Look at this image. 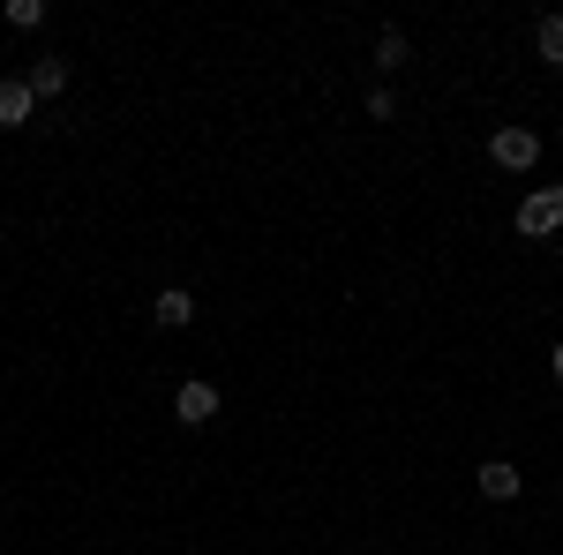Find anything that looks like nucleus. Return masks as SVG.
<instances>
[{
  "instance_id": "f257e3e1",
  "label": "nucleus",
  "mask_w": 563,
  "mask_h": 555,
  "mask_svg": "<svg viewBox=\"0 0 563 555\" xmlns=\"http://www.w3.org/2000/svg\"><path fill=\"white\" fill-rule=\"evenodd\" d=\"M488 158H496L504 173H533L541 166V135L526 129V121H504V129L488 135Z\"/></svg>"
},
{
  "instance_id": "f03ea898",
  "label": "nucleus",
  "mask_w": 563,
  "mask_h": 555,
  "mask_svg": "<svg viewBox=\"0 0 563 555\" xmlns=\"http://www.w3.org/2000/svg\"><path fill=\"white\" fill-rule=\"evenodd\" d=\"M519 233L526 241H549V233H563V188H533L519 203Z\"/></svg>"
},
{
  "instance_id": "7ed1b4c3",
  "label": "nucleus",
  "mask_w": 563,
  "mask_h": 555,
  "mask_svg": "<svg viewBox=\"0 0 563 555\" xmlns=\"http://www.w3.org/2000/svg\"><path fill=\"white\" fill-rule=\"evenodd\" d=\"M174 421H180V428L218 421V384H203V376H196V384H180V390H174Z\"/></svg>"
},
{
  "instance_id": "20e7f679",
  "label": "nucleus",
  "mask_w": 563,
  "mask_h": 555,
  "mask_svg": "<svg viewBox=\"0 0 563 555\" xmlns=\"http://www.w3.org/2000/svg\"><path fill=\"white\" fill-rule=\"evenodd\" d=\"M38 113V90L23 84V76H0V129H23Z\"/></svg>"
},
{
  "instance_id": "39448f33",
  "label": "nucleus",
  "mask_w": 563,
  "mask_h": 555,
  "mask_svg": "<svg viewBox=\"0 0 563 555\" xmlns=\"http://www.w3.org/2000/svg\"><path fill=\"white\" fill-rule=\"evenodd\" d=\"M474 488L488 496V503H511V496H519L526 480H519V466H511V458H488V466L474 473Z\"/></svg>"
},
{
  "instance_id": "423d86ee",
  "label": "nucleus",
  "mask_w": 563,
  "mask_h": 555,
  "mask_svg": "<svg viewBox=\"0 0 563 555\" xmlns=\"http://www.w3.org/2000/svg\"><path fill=\"white\" fill-rule=\"evenodd\" d=\"M151 315H158V331H188L196 323V293L188 286H166V293L151 300Z\"/></svg>"
},
{
  "instance_id": "0eeeda50",
  "label": "nucleus",
  "mask_w": 563,
  "mask_h": 555,
  "mask_svg": "<svg viewBox=\"0 0 563 555\" xmlns=\"http://www.w3.org/2000/svg\"><path fill=\"white\" fill-rule=\"evenodd\" d=\"M23 84L38 90V98H60V90H68V60H60V53H45V60H31V76H23Z\"/></svg>"
},
{
  "instance_id": "6e6552de",
  "label": "nucleus",
  "mask_w": 563,
  "mask_h": 555,
  "mask_svg": "<svg viewBox=\"0 0 563 555\" xmlns=\"http://www.w3.org/2000/svg\"><path fill=\"white\" fill-rule=\"evenodd\" d=\"M376 68H406V31H398V23H384V31H376Z\"/></svg>"
},
{
  "instance_id": "1a4fd4ad",
  "label": "nucleus",
  "mask_w": 563,
  "mask_h": 555,
  "mask_svg": "<svg viewBox=\"0 0 563 555\" xmlns=\"http://www.w3.org/2000/svg\"><path fill=\"white\" fill-rule=\"evenodd\" d=\"M533 45H541L549 68H563V15H541V23H533Z\"/></svg>"
},
{
  "instance_id": "9d476101",
  "label": "nucleus",
  "mask_w": 563,
  "mask_h": 555,
  "mask_svg": "<svg viewBox=\"0 0 563 555\" xmlns=\"http://www.w3.org/2000/svg\"><path fill=\"white\" fill-rule=\"evenodd\" d=\"M0 15H8V23H15V31H38V23H45V0H8V8H0Z\"/></svg>"
},
{
  "instance_id": "9b49d317",
  "label": "nucleus",
  "mask_w": 563,
  "mask_h": 555,
  "mask_svg": "<svg viewBox=\"0 0 563 555\" xmlns=\"http://www.w3.org/2000/svg\"><path fill=\"white\" fill-rule=\"evenodd\" d=\"M368 121H398V98H390V84L368 90Z\"/></svg>"
},
{
  "instance_id": "f8f14e48",
  "label": "nucleus",
  "mask_w": 563,
  "mask_h": 555,
  "mask_svg": "<svg viewBox=\"0 0 563 555\" xmlns=\"http://www.w3.org/2000/svg\"><path fill=\"white\" fill-rule=\"evenodd\" d=\"M549 376H556V384H563V338H556V353H549Z\"/></svg>"
}]
</instances>
